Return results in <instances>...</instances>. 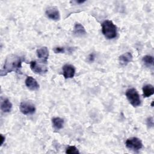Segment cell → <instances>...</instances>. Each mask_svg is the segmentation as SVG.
<instances>
[{"label":"cell","mask_w":154,"mask_h":154,"mask_svg":"<svg viewBox=\"0 0 154 154\" xmlns=\"http://www.w3.org/2000/svg\"><path fill=\"white\" fill-rule=\"evenodd\" d=\"M22 61V57L19 55L14 54H10L8 55L5 60L3 67L1 70V76H5L8 73H11L12 72L18 73H20Z\"/></svg>","instance_id":"6da1fadb"},{"label":"cell","mask_w":154,"mask_h":154,"mask_svg":"<svg viewBox=\"0 0 154 154\" xmlns=\"http://www.w3.org/2000/svg\"><path fill=\"white\" fill-rule=\"evenodd\" d=\"M102 32L107 39H112L117 35V26L111 20H106L102 23Z\"/></svg>","instance_id":"7a4b0ae2"},{"label":"cell","mask_w":154,"mask_h":154,"mask_svg":"<svg viewBox=\"0 0 154 154\" xmlns=\"http://www.w3.org/2000/svg\"><path fill=\"white\" fill-rule=\"evenodd\" d=\"M126 96L129 103L134 107L138 106L141 103L140 95L134 88H129L126 91Z\"/></svg>","instance_id":"3957f363"},{"label":"cell","mask_w":154,"mask_h":154,"mask_svg":"<svg viewBox=\"0 0 154 154\" xmlns=\"http://www.w3.org/2000/svg\"><path fill=\"white\" fill-rule=\"evenodd\" d=\"M125 144L127 148L134 151H138L143 147L141 140L137 137H131L128 138Z\"/></svg>","instance_id":"277c9868"},{"label":"cell","mask_w":154,"mask_h":154,"mask_svg":"<svg viewBox=\"0 0 154 154\" xmlns=\"http://www.w3.org/2000/svg\"><path fill=\"white\" fill-rule=\"evenodd\" d=\"M19 109L20 112L25 114H32L35 111V107L33 103L30 102L23 101L20 103Z\"/></svg>","instance_id":"5b68a950"},{"label":"cell","mask_w":154,"mask_h":154,"mask_svg":"<svg viewBox=\"0 0 154 154\" xmlns=\"http://www.w3.org/2000/svg\"><path fill=\"white\" fill-rule=\"evenodd\" d=\"M30 68L32 72L36 74H43L47 72V67L43 64H38L35 61H32L30 62Z\"/></svg>","instance_id":"8992f818"},{"label":"cell","mask_w":154,"mask_h":154,"mask_svg":"<svg viewBox=\"0 0 154 154\" xmlns=\"http://www.w3.org/2000/svg\"><path fill=\"white\" fill-rule=\"evenodd\" d=\"M47 17L53 20H58L60 19V14L58 10L55 7H50L46 11Z\"/></svg>","instance_id":"52a82bcc"},{"label":"cell","mask_w":154,"mask_h":154,"mask_svg":"<svg viewBox=\"0 0 154 154\" xmlns=\"http://www.w3.org/2000/svg\"><path fill=\"white\" fill-rule=\"evenodd\" d=\"M63 74L66 79L72 78L75 74V68L71 64H65L63 67Z\"/></svg>","instance_id":"ba28073f"},{"label":"cell","mask_w":154,"mask_h":154,"mask_svg":"<svg viewBox=\"0 0 154 154\" xmlns=\"http://www.w3.org/2000/svg\"><path fill=\"white\" fill-rule=\"evenodd\" d=\"M37 55L39 59L42 60L43 63L46 64L49 57V51L48 48L43 46L38 49L37 50Z\"/></svg>","instance_id":"9c48e42d"},{"label":"cell","mask_w":154,"mask_h":154,"mask_svg":"<svg viewBox=\"0 0 154 154\" xmlns=\"http://www.w3.org/2000/svg\"><path fill=\"white\" fill-rule=\"evenodd\" d=\"M25 85L31 90H37L39 88L37 81L32 76H27L25 79Z\"/></svg>","instance_id":"30bf717a"},{"label":"cell","mask_w":154,"mask_h":154,"mask_svg":"<svg viewBox=\"0 0 154 154\" xmlns=\"http://www.w3.org/2000/svg\"><path fill=\"white\" fill-rule=\"evenodd\" d=\"M133 58L131 52H128L126 53H124L123 54L121 55L119 57V61L120 63L123 65V66H126L127 65L128 63H129L130 62L132 61Z\"/></svg>","instance_id":"8fae6325"},{"label":"cell","mask_w":154,"mask_h":154,"mask_svg":"<svg viewBox=\"0 0 154 154\" xmlns=\"http://www.w3.org/2000/svg\"><path fill=\"white\" fill-rule=\"evenodd\" d=\"M12 103L7 99L4 98L1 99V109L4 112H9L11 110Z\"/></svg>","instance_id":"7c38bea8"},{"label":"cell","mask_w":154,"mask_h":154,"mask_svg":"<svg viewBox=\"0 0 154 154\" xmlns=\"http://www.w3.org/2000/svg\"><path fill=\"white\" fill-rule=\"evenodd\" d=\"M73 34L76 36H82L86 34V31L81 23H76L73 28Z\"/></svg>","instance_id":"4fadbf2b"},{"label":"cell","mask_w":154,"mask_h":154,"mask_svg":"<svg viewBox=\"0 0 154 154\" xmlns=\"http://www.w3.org/2000/svg\"><path fill=\"white\" fill-rule=\"evenodd\" d=\"M143 93L145 97H149L154 94V88L151 84H146L143 87Z\"/></svg>","instance_id":"5bb4252c"},{"label":"cell","mask_w":154,"mask_h":154,"mask_svg":"<svg viewBox=\"0 0 154 154\" xmlns=\"http://www.w3.org/2000/svg\"><path fill=\"white\" fill-rule=\"evenodd\" d=\"M52 123L54 128L57 130H59L63 127L64 120L60 117H54L52 120Z\"/></svg>","instance_id":"9a60e30c"},{"label":"cell","mask_w":154,"mask_h":154,"mask_svg":"<svg viewBox=\"0 0 154 154\" xmlns=\"http://www.w3.org/2000/svg\"><path fill=\"white\" fill-rule=\"evenodd\" d=\"M142 61L147 67H152L153 65V57L151 55H145L143 57Z\"/></svg>","instance_id":"2e32d148"},{"label":"cell","mask_w":154,"mask_h":154,"mask_svg":"<svg viewBox=\"0 0 154 154\" xmlns=\"http://www.w3.org/2000/svg\"><path fill=\"white\" fill-rule=\"evenodd\" d=\"M66 153L68 154H77L79 153V152L75 146H70L67 147L66 150Z\"/></svg>","instance_id":"e0dca14e"},{"label":"cell","mask_w":154,"mask_h":154,"mask_svg":"<svg viewBox=\"0 0 154 154\" xmlns=\"http://www.w3.org/2000/svg\"><path fill=\"white\" fill-rule=\"evenodd\" d=\"M146 124H147V126L149 128H153V117H149L147 119Z\"/></svg>","instance_id":"ac0fdd59"},{"label":"cell","mask_w":154,"mask_h":154,"mask_svg":"<svg viewBox=\"0 0 154 154\" xmlns=\"http://www.w3.org/2000/svg\"><path fill=\"white\" fill-rule=\"evenodd\" d=\"M54 52L56 54H60V53H64L65 52V48L63 47H56L54 49Z\"/></svg>","instance_id":"d6986e66"},{"label":"cell","mask_w":154,"mask_h":154,"mask_svg":"<svg viewBox=\"0 0 154 154\" xmlns=\"http://www.w3.org/2000/svg\"><path fill=\"white\" fill-rule=\"evenodd\" d=\"M1 146H2L5 141V137L2 135H1Z\"/></svg>","instance_id":"ffe728a7"},{"label":"cell","mask_w":154,"mask_h":154,"mask_svg":"<svg viewBox=\"0 0 154 154\" xmlns=\"http://www.w3.org/2000/svg\"><path fill=\"white\" fill-rule=\"evenodd\" d=\"M85 2V1H76V3H78V4H82Z\"/></svg>","instance_id":"44dd1931"}]
</instances>
